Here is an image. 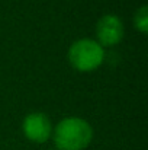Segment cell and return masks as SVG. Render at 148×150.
I'll use <instances>...</instances> for the list:
<instances>
[{
	"label": "cell",
	"instance_id": "obj_1",
	"mask_svg": "<svg viewBox=\"0 0 148 150\" xmlns=\"http://www.w3.org/2000/svg\"><path fill=\"white\" fill-rule=\"evenodd\" d=\"M52 139L58 150H84L92 143L93 128L83 118L67 117L55 125Z\"/></svg>",
	"mask_w": 148,
	"mask_h": 150
},
{
	"label": "cell",
	"instance_id": "obj_2",
	"mask_svg": "<svg viewBox=\"0 0 148 150\" xmlns=\"http://www.w3.org/2000/svg\"><path fill=\"white\" fill-rule=\"evenodd\" d=\"M68 61L77 71L89 73L102 66L105 61V50L97 41L81 38L71 44L68 50Z\"/></svg>",
	"mask_w": 148,
	"mask_h": 150
},
{
	"label": "cell",
	"instance_id": "obj_3",
	"mask_svg": "<svg viewBox=\"0 0 148 150\" xmlns=\"http://www.w3.org/2000/svg\"><path fill=\"white\" fill-rule=\"evenodd\" d=\"M22 131L25 137L32 143H45L52 134V124L48 115L42 112H32L25 117L22 122Z\"/></svg>",
	"mask_w": 148,
	"mask_h": 150
},
{
	"label": "cell",
	"instance_id": "obj_4",
	"mask_svg": "<svg viewBox=\"0 0 148 150\" xmlns=\"http://www.w3.org/2000/svg\"><path fill=\"white\" fill-rule=\"evenodd\" d=\"M97 42L102 47H113L123 38V25L116 15H105L96 25Z\"/></svg>",
	"mask_w": 148,
	"mask_h": 150
},
{
	"label": "cell",
	"instance_id": "obj_5",
	"mask_svg": "<svg viewBox=\"0 0 148 150\" xmlns=\"http://www.w3.org/2000/svg\"><path fill=\"white\" fill-rule=\"evenodd\" d=\"M134 25H135V28L140 32H142V34H147L148 32V7L147 6H142V7H140L135 12Z\"/></svg>",
	"mask_w": 148,
	"mask_h": 150
}]
</instances>
